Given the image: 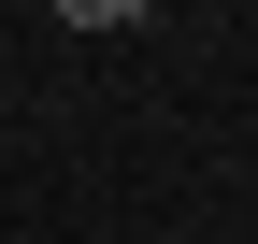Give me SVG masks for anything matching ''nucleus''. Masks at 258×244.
Listing matches in <instances>:
<instances>
[{"label":"nucleus","instance_id":"f257e3e1","mask_svg":"<svg viewBox=\"0 0 258 244\" xmlns=\"http://www.w3.org/2000/svg\"><path fill=\"white\" fill-rule=\"evenodd\" d=\"M57 29H144V0H57Z\"/></svg>","mask_w":258,"mask_h":244}]
</instances>
